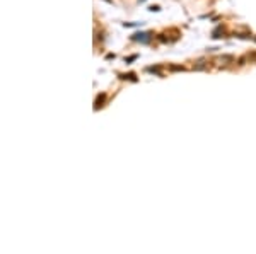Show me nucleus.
Returning a JSON list of instances; mask_svg holds the SVG:
<instances>
[{"label": "nucleus", "instance_id": "f03ea898", "mask_svg": "<svg viewBox=\"0 0 256 254\" xmlns=\"http://www.w3.org/2000/svg\"><path fill=\"white\" fill-rule=\"evenodd\" d=\"M103 101H104V94H101V97L96 99V108H101L103 106Z\"/></svg>", "mask_w": 256, "mask_h": 254}, {"label": "nucleus", "instance_id": "20e7f679", "mask_svg": "<svg viewBox=\"0 0 256 254\" xmlns=\"http://www.w3.org/2000/svg\"><path fill=\"white\" fill-rule=\"evenodd\" d=\"M138 2H145V0H138Z\"/></svg>", "mask_w": 256, "mask_h": 254}, {"label": "nucleus", "instance_id": "f257e3e1", "mask_svg": "<svg viewBox=\"0 0 256 254\" xmlns=\"http://www.w3.org/2000/svg\"><path fill=\"white\" fill-rule=\"evenodd\" d=\"M133 41H140V43H149L150 41V32H135L132 36Z\"/></svg>", "mask_w": 256, "mask_h": 254}, {"label": "nucleus", "instance_id": "7ed1b4c3", "mask_svg": "<svg viewBox=\"0 0 256 254\" xmlns=\"http://www.w3.org/2000/svg\"><path fill=\"white\" fill-rule=\"evenodd\" d=\"M150 10H152V12H159V10H161V7H159V5H152V7H150Z\"/></svg>", "mask_w": 256, "mask_h": 254}]
</instances>
